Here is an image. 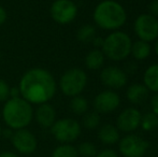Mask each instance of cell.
<instances>
[{"label":"cell","instance_id":"e575fe53","mask_svg":"<svg viewBox=\"0 0 158 157\" xmlns=\"http://www.w3.org/2000/svg\"><path fill=\"white\" fill-rule=\"evenodd\" d=\"M154 52L155 54L158 56V38L155 40V43H154Z\"/></svg>","mask_w":158,"mask_h":157},{"label":"cell","instance_id":"8992f818","mask_svg":"<svg viewBox=\"0 0 158 157\" xmlns=\"http://www.w3.org/2000/svg\"><path fill=\"white\" fill-rule=\"evenodd\" d=\"M50 130L55 140L60 144H64V143L72 144L81 136L82 127L81 124L77 119L64 118L56 119Z\"/></svg>","mask_w":158,"mask_h":157},{"label":"cell","instance_id":"7402d4cb","mask_svg":"<svg viewBox=\"0 0 158 157\" xmlns=\"http://www.w3.org/2000/svg\"><path fill=\"white\" fill-rule=\"evenodd\" d=\"M51 157H79V154L74 145L64 143V144H59L53 150Z\"/></svg>","mask_w":158,"mask_h":157},{"label":"cell","instance_id":"e0dca14e","mask_svg":"<svg viewBox=\"0 0 158 157\" xmlns=\"http://www.w3.org/2000/svg\"><path fill=\"white\" fill-rule=\"evenodd\" d=\"M104 60H106V56H104L103 52L100 48H94L87 53L84 63H85L87 69L96 71L103 67Z\"/></svg>","mask_w":158,"mask_h":157},{"label":"cell","instance_id":"8d00e7d4","mask_svg":"<svg viewBox=\"0 0 158 157\" xmlns=\"http://www.w3.org/2000/svg\"><path fill=\"white\" fill-rule=\"evenodd\" d=\"M0 60H1V53H0Z\"/></svg>","mask_w":158,"mask_h":157},{"label":"cell","instance_id":"1f68e13d","mask_svg":"<svg viewBox=\"0 0 158 157\" xmlns=\"http://www.w3.org/2000/svg\"><path fill=\"white\" fill-rule=\"evenodd\" d=\"M17 97H21V93H19V86L11 87L10 88V98H17Z\"/></svg>","mask_w":158,"mask_h":157},{"label":"cell","instance_id":"8fae6325","mask_svg":"<svg viewBox=\"0 0 158 157\" xmlns=\"http://www.w3.org/2000/svg\"><path fill=\"white\" fill-rule=\"evenodd\" d=\"M94 109L99 114L112 113L121 105V97L115 90L106 89L100 92L94 99Z\"/></svg>","mask_w":158,"mask_h":157},{"label":"cell","instance_id":"44dd1931","mask_svg":"<svg viewBox=\"0 0 158 157\" xmlns=\"http://www.w3.org/2000/svg\"><path fill=\"white\" fill-rule=\"evenodd\" d=\"M95 37H96V28L92 24H84L77 31V39L80 42H83V43L92 42Z\"/></svg>","mask_w":158,"mask_h":157},{"label":"cell","instance_id":"ac0fdd59","mask_svg":"<svg viewBox=\"0 0 158 157\" xmlns=\"http://www.w3.org/2000/svg\"><path fill=\"white\" fill-rule=\"evenodd\" d=\"M143 85L150 92L158 93V64L148 66L143 74Z\"/></svg>","mask_w":158,"mask_h":157},{"label":"cell","instance_id":"5b68a950","mask_svg":"<svg viewBox=\"0 0 158 157\" xmlns=\"http://www.w3.org/2000/svg\"><path fill=\"white\" fill-rule=\"evenodd\" d=\"M88 78L81 68H70L61 74L59 79V89L67 97H75L83 93L87 85Z\"/></svg>","mask_w":158,"mask_h":157},{"label":"cell","instance_id":"277c9868","mask_svg":"<svg viewBox=\"0 0 158 157\" xmlns=\"http://www.w3.org/2000/svg\"><path fill=\"white\" fill-rule=\"evenodd\" d=\"M132 40L128 34L121 30L112 31L103 39L101 51L106 58L113 61H122L130 55Z\"/></svg>","mask_w":158,"mask_h":157},{"label":"cell","instance_id":"f546056e","mask_svg":"<svg viewBox=\"0 0 158 157\" xmlns=\"http://www.w3.org/2000/svg\"><path fill=\"white\" fill-rule=\"evenodd\" d=\"M6 19H8V13H6V9L3 6H0V26H2L6 23Z\"/></svg>","mask_w":158,"mask_h":157},{"label":"cell","instance_id":"3957f363","mask_svg":"<svg viewBox=\"0 0 158 157\" xmlns=\"http://www.w3.org/2000/svg\"><path fill=\"white\" fill-rule=\"evenodd\" d=\"M33 108L22 97L9 98L4 102L1 115L4 124L12 130L27 128L33 119Z\"/></svg>","mask_w":158,"mask_h":157},{"label":"cell","instance_id":"d4e9b609","mask_svg":"<svg viewBox=\"0 0 158 157\" xmlns=\"http://www.w3.org/2000/svg\"><path fill=\"white\" fill-rule=\"evenodd\" d=\"M140 126H141L145 131L154 130L155 128L158 127V115L154 114L153 112L144 114V115L142 116Z\"/></svg>","mask_w":158,"mask_h":157},{"label":"cell","instance_id":"2e32d148","mask_svg":"<svg viewBox=\"0 0 158 157\" xmlns=\"http://www.w3.org/2000/svg\"><path fill=\"white\" fill-rule=\"evenodd\" d=\"M150 90L141 83H133L127 88L126 97L129 102L133 105H140L148 99Z\"/></svg>","mask_w":158,"mask_h":157},{"label":"cell","instance_id":"d6a6232c","mask_svg":"<svg viewBox=\"0 0 158 157\" xmlns=\"http://www.w3.org/2000/svg\"><path fill=\"white\" fill-rule=\"evenodd\" d=\"M13 132H14V130H12L11 128L6 127V129H2L1 137H3V138H6V139H11L13 136Z\"/></svg>","mask_w":158,"mask_h":157},{"label":"cell","instance_id":"4dcf8cb0","mask_svg":"<svg viewBox=\"0 0 158 157\" xmlns=\"http://www.w3.org/2000/svg\"><path fill=\"white\" fill-rule=\"evenodd\" d=\"M93 45L95 46V48H100L101 50L102 44H103V38H100V37H95L92 41Z\"/></svg>","mask_w":158,"mask_h":157},{"label":"cell","instance_id":"6da1fadb","mask_svg":"<svg viewBox=\"0 0 158 157\" xmlns=\"http://www.w3.org/2000/svg\"><path fill=\"white\" fill-rule=\"evenodd\" d=\"M21 97L30 105L50 102L57 90L56 80L48 70L35 67L27 70L19 83Z\"/></svg>","mask_w":158,"mask_h":157},{"label":"cell","instance_id":"603a6c76","mask_svg":"<svg viewBox=\"0 0 158 157\" xmlns=\"http://www.w3.org/2000/svg\"><path fill=\"white\" fill-rule=\"evenodd\" d=\"M100 114L97 113L96 111L93 112H86L83 115V119H82V124L86 129H96V128L99 127L100 125Z\"/></svg>","mask_w":158,"mask_h":157},{"label":"cell","instance_id":"9c48e42d","mask_svg":"<svg viewBox=\"0 0 158 157\" xmlns=\"http://www.w3.org/2000/svg\"><path fill=\"white\" fill-rule=\"evenodd\" d=\"M118 150L124 157H143L148 150V142L140 136L129 134L119 139Z\"/></svg>","mask_w":158,"mask_h":157},{"label":"cell","instance_id":"cb8c5ba5","mask_svg":"<svg viewBox=\"0 0 158 157\" xmlns=\"http://www.w3.org/2000/svg\"><path fill=\"white\" fill-rule=\"evenodd\" d=\"M77 150L79 156L81 157H95L98 153L97 147L89 141H84V142L80 143Z\"/></svg>","mask_w":158,"mask_h":157},{"label":"cell","instance_id":"9a60e30c","mask_svg":"<svg viewBox=\"0 0 158 157\" xmlns=\"http://www.w3.org/2000/svg\"><path fill=\"white\" fill-rule=\"evenodd\" d=\"M98 139L103 144L113 145L119 141V130L117 127L112 124H104L98 130Z\"/></svg>","mask_w":158,"mask_h":157},{"label":"cell","instance_id":"83f0119b","mask_svg":"<svg viewBox=\"0 0 158 157\" xmlns=\"http://www.w3.org/2000/svg\"><path fill=\"white\" fill-rule=\"evenodd\" d=\"M148 13L158 19V0H152L148 4Z\"/></svg>","mask_w":158,"mask_h":157},{"label":"cell","instance_id":"52a82bcc","mask_svg":"<svg viewBox=\"0 0 158 157\" xmlns=\"http://www.w3.org/2000/svg\"><path fill=\"white\" fill-rule=\"evenodd\" d=\"M133 31L139 40L153 42L158 38V19L150 13H142L133 23Z\"/></svg>","mask_w":158,"mask_h":157},{"label":"cell","instance_id":"ba28073f","mask_svg":"<svg viewBox=\"0 0 158 157\" xmlns=\"http://www.w3.org/2000/svg\"><path fill=\"white\" fill-rule=\"evenodd\" d=\"M77 6L72 0H55L50 6L51 17L59 25L72 23L77 15Z\"/></svg>","mask_w":158,"mask_h":157},{"label":"cell","instance_id":"4fadbf2b","mask_svg":"<svg viewBox=\"0 0 158 157\" xmlns=\"http://www.w3.org/2000/svg\"><path fill=\"white\" fill-rule=\"evenodd\" d=\"M142 114L135 108H126L118 114L116 118V127L119 131L130 132L137 130L140 127Z\"/></svg>","mask_w":158,"mask_h":157},{"label":"cell","instance_id":"ffe728a7","mask_svg":"<svg viewBox=\"0 0 158 157\" xmlns=\"http://www.w3.org/2000/svg\"><path fill=\"white\" fill-rule=\"evenodd\" d=\"M70 109L77 115H84L88 111L87 99L81 95L72 97L70 101Z\"/></svg>","mask_w":158,"mask_h":157},{"label":"cell","instance_id":"d6986e66","mask_svg":"<svg viewBox=\"0 0 158 157\" xmlns=\"http://www.w3.org/2000/svg\"><path fill=\"white\" fill-rule=\"evenodd\" d=\"M151 52H152V48H151V44L148 42L142 41L139 39L132 42L130 55L135 60H144L150 56Z\"/></svg>","mask_w":158,"mask_h":157},{"label":"cell","instance_id":"836d02e7","mask_svg":"<svg viewBox=\"0 0 158 157\" xmlns=\"http://www.w3.org/2000/svg\"><path fill=\"white\" fill-rule=\"evenodd\" d=\"M0 157H19V154L11 151H3L0 153Z\"/></svg>","mask_w":158,"mask_h":157},{"label":"cell","instance_id":"7c38bea8","mask_svg":"<svg viewBox=\"0 0 158 157\" xmlns=\"http://www.w3.org/2000/svg\"><path fill=\"white\" fill-rule=\"evenodd\" d=\"M100 81L108 89H121L126 85L127 74L123 69L116 66H108L103 68L100 73Z\"/></svg>","mask_w":158,"mask_h":157},{"label":"cell","instance_id":"4316f807","mask_svg":"<svg viewBox=\"0 0 158 157\" xmlns=\"http://www.w3.org/2000/svg\"><path fill=\"white\" fill-rule=\"evenodd\" d=\"M95 157H118L117 153L112 149H104L102 151L98 152Z\"/></svg>","mask_w":158,"mask_h":157},{"label":"cell","instance_id":"d590c367","mask_svg":"<svg viewBox=\"0 0 158 157\" xmlns=\"http://www.w3.org/2000/svg\"><path fill=\"white\" fill-rule=\"evenodd\" d=\"M1 132H2V128H1V125H0V138H1Z\"/></svg>","mask_w":158,"mask_h":157},{"label":"cell","instance_id":"30bf717a","mask_svg":"<svg viewBox=\"0 0 158 157\" xmlns=\"http://www.w3.org/2000/svg\"><path fill=\"white\" fill-rule=\"evenodd\" d=\"M14 150L22 155H31L38 149V139L27 128L14 130L10 139Z\"/></svg>","mask_w":158,"mask_h":157},{"label":"cell","instance_id":"7a4b0ae2","mask_svg":"<svg viewBox=\"0 0 158 157\" xmlns=\"http://www.w3.org/2000/svg\"><path fill=\"white\" fill-rule=\"evenodd\" d=\"M93 19L101 29L116 31L126 24L127 12L119 2L115 0H103L95 6Z\"/></svg>","mask_w":158,"mask_h":157},{"label":"cell","instance_id":"5bb4252c","mask_svg":"<svg viewBox=\"0 0 158 157\" xmlns=\"http://www.w3.org/2000/svg\"><path fill=\"white\" fill-rule=\"evenodd\" d=\"M33 118L41 128L50 129L57 119L55 108L50 102L39 105L35 111H33Z\"/></svg>","mask_w":158,"mask_h":157},{"label":"cell","instance_id":"f1b7e54d","mask_svg":"<svg viewBox=\"0 0 158 157\" xmlns=\"http://www.w3.org/2000/svg\"><path fill=\"white\" fill-rule=\"evenodd\" d=\"M151 108L153 113L158 115V93H156L151 99Z\"/></svg>","mask_w":158,"mask_h":157},{"label":"cell","instance_id":"484cf974","mask_svg":"<svg viewBox=\"0 0 158 157\" xmlns=\"http://www.w3.org/2000/svg\"><path fill=\"white\" fill-rule=\"evenodd\" d=\"M10 85L3 79H0V102H6L10 98Z\"/></svg>","mask_w":158,"mask_h":157}]
</instances>
